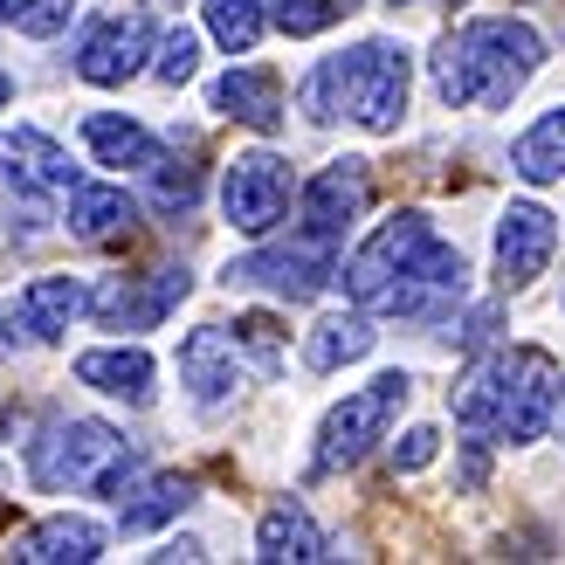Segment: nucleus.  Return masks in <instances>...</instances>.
I'll return each instance as SVG.
<instances>
[{"label": "nucleus", "instance_id": "nucleus-1", "mask_svg": "<svg viewBox=\"0 0 565 565\" xmlns=\"http://www.w3.org/2000/svg\"><path fill=\"white\" fill-rule=\"evenodd\" d=\"M345 297L365 318H414L441 324L469 297V263L456 242L435 235L428 214H386L345 263Z\"/></svg>", "mask_w": 565, "mask_h": 565}, {"label": "nucleus", "instance_id": "nucleus-2", "mask_svg": "<svg viewBox=\"0 0 565 565\" xmlns=\"http://www.w3.org/2000/svg\"><path fill=\"white\" fill-rule=\"evenodd\" d=\"M539 70H545V35L518 14L462 21V28H448L428 55L435 97L448 110H503Z\"/></svg>", "mask_w": 565, "mask_h": 565}, {"label": "nucleus", "instance_id": "nucleus-3", "mask_svg": "<svg viewBox=\"0 0 565 565\" xmlns=\"http://www.w3.org/2000/svg\"><path fill=\"white\" fill-rule=\"evenodd\" d=\"M558 407H565V373H558V359L539 352V345L476 359L462 373V386H456V420L462 428L490 435V441H511V448L545 441Z\"/></svg>", "mask_w": 565, "mask_h": 565}, {"label": "nucleus", "instance_id": "nucleus-4", "mask_svg": "<svg viewBox=\"0 0 565 565\" xmlns=\"http://www.w3.org/2000/svg\"><path fill=\"white\" fill-rule=\"evenodd\" d=\"M407 90H414V49L393 35H373V42H352L345 55H324L303 76V118L310 125L352 118L359 131L386 138L407 118Z\"/></svg>", "mask_w": 565, "mask_h": 565}, {"label": "nucleus", "instance_id": "nucleus-5", "mask_svg": "<svg viewBox=\"0 0 565 565\" xmlns=\"http://www.w3.org/2000/svg\"><path fill=\"white\" fill-rule=\"evenodd\" d=\"M21 456H28V483L35 490H97L110 503L125 497L131 476H146L138 448L110 420H83V414H49L42 435H21Z\"/></svg>", "mask_w": 565, "mask_h": 565}, {"label": "nucleus", "instance_id": "nucleus-6", "mask_svg": "<svg viewBox=\"0 0 565 565\" xmlns=\"http://www.w3.org/2000/svg\"><path fill=\"white\" fill-rule=\"evenodd\" d=\"M414 401V373H380L373 386L345 393L324 420H318V462H310V476H338V469H359L373 448L386 441L393 414H401Z\"/></svg>", "mask_w": 565, "mask_h": 565}, {"label": "nucleus", "instance_id": "nucleus-7", "mask_svg": "<svg viewBox=\"0 0 565 565\" xmlns=\"http://www.w3.org/2000/svg\"><path fill=\"white\" fill-rule=\"evenodd\" d=\"M331 276H338V242L297 228L290 242L263 235V248L235 256L228 263V290H269L276 303H310V297L331 290Z\"/></svg>", "mask_w": 565, "mask_h": 565}, {"label": "nucleus", "instance_id": "nucleus-8", "mask_svg": "<svg viewBox=\"0 0 565 565\" xmlns=\"http://www.w3.org/2000/svg\"><path fill=\"white\" fill-rule=\"evenodd\" d=\"M290 201H297V173H290V159H276V152H242V159H228V173H221V214H228V228L248 235V242L276 235L282 221H290Z\"/></svg>", "mask_w": 565, "mask_h": 565}, {"label": "nucleus", "instance_id": "nucleus-9", "mask_svg": "<svg viewBox=\"0 0 565 565\" xmlns=\"http://www.w3.org/2000/svg\"><path fill=\"white\" fill-rule=\"evenodd\" d=\"M193 290V276L186 269H138V276H104L90 297H83V310L104 324V331H152V324H166L173 318V303Z\"/></svg>", "mask_w": 565, "mask_h": 565}, {"label": "nucleus", "instance_id": "nucleus-10", "mask_svg": "<svg viewBox=\"0 0 565 565\" xmlns=\"http://www.w3.org/2000/svg\"><path fill=\"white\" fill-rule=\"evenodd\" d=\"M297 207H303L297 228H310V235H324V242L345 248V228L373 207V159H331V166H318V173L297 186Z\"/></svg>", "mask_w": 565, "mask_h": 565}, {"label": "nucleus", "instance_id": "nucleus-11", "mask_svg": "<svg viewBox=\"0 0 565 565\" xmlns=\"http://www.w3.org/2000/svg\"><path fill=\"white\" fill-rule=\"evenodd\" d=\"M152 14H104V21H90V35H83L76 42V76L83 83H97V90H125V83L138 76V70H146L152 63Z\"/></svg>", "mask_w": 565, "mask_h": 565}, {"label": "nucleus", "instance_id": "nucleus-12", "mask_svg": "<svg viewBox=\"0 0 565 565\" xmlns=\"http://www.w3.org/2000/svg\"><path fill=\"white\" fill-rule=\"evenodd\" d=\"M0 186H14L21 201H63L76 186V166L49 131L14 125V131H0Z\"/></svg>", "mask_w": 565, "mask_h": 565}, {"label": "nucleus", "instance_id": "nucleus-13", "mask_svg": "<svg viewBox=\"0 0 565 565\" xmlns=\"http://www.w3.org/2000/svg\"><path fill=\"white\" fill-rule=\"evenodd\" d=\"M552 248H558V221L539 201H511L497 214V282L503 290H531L545 276Z\"/></svg>", "mask_w": 565, "mask_h": 565}, {"label": "nucleus", "instance_id": "nucleus-14", "mask_svg": "<svg viewBox=\"0 0 565 565\" xmlns=\"http://www.w3.org/2000/svg\"><path fill=\"white\" fill-rule=\"evenodd\" d=\"M242 345H235V331L228 324H201V331H186L180 338V380L186 393L201 407H221V401H235L242 393Z\"/></svg>", "mask_w": 565, "mask_h": 565}, {"label": "nucleus", "instance_id": "nucleus-15", "mask_svg": "<svg viewBox=\"0 0 565 565\" xmlns=\"http://www.w3.org/2000/svg\"><path fill=\"white\" fill-rule=\"evenodd\" d=\"M76 380L104 393V401H125V407H152L159 393V359L146 345H97V352H76Z\"/></svg>", "mask_w": 565, "mask_h": 565}, {"label": "nucleus", "instance_id": "nucleus-16", "mask_svg": "<svg viewBox=\"0 0 565 565\" xmlns=\"http://www.w3.org/2000/svg\"><path fill=\"white\" fill-rule=\"evenodd\" d=\"M207 104L221 110V118L248 125V131H282V76L263 70V63H242L228 76H214Z\"/></svg>", "mask_w": 565, "mask_h": 565}, {"label": "nucleus", "instance_id": "nucleus-17", "mask_svg": "<svg viewBox=\"0 0 565 565\" xmlns=\"http://www.w3.org/2000/svg\"><path fill=\"white\" fill-rule=\"evenodd\" d=\"M83 276H35V282H21L14 290V324L35 338V345H55L76 318H83Z\"/></svg>", "mask_w": 565, "mask_h": 565}, {"label": "nucleus", "instance_id": "nucleus-18", "mask_svg": "<svg viewBox=\"0 0 565 565\" xmlns=\"http://www.w3.org/2000/svg\"><path fill=\"white\" fill-rule=\"evenodd\" d=\"M8 558H21V565H90V558H104V524H90V518H42L35 531H21V539L8 545Z\"/></svg>", "mask_w": 565, "mask_h": 565}, {"label": "nucleus", "instance_id": "nucleus-19", "mask_svg": "<svg viewBox=\"0 0 565 565\" xmlns=\"http://www.w3.org/2000/svg\"><path fill=\"white\" fill-rule=\"evenodd\" d=\"M256 558L263 565H310V558H331V545H324V531H318V518L303 511V503H269L263 511V524H256Z\"/></svg>", "mask_w": 565, "mask_h": 565}, {"label": "nucleus", "instance_id": "nucleus-20", "mask_svg": "<svg viewBox=\"0 0 565 565\" xmlns=\"http://www.w3.org/2000/svg\"><path fill=\"white\" fill-rule=\"evenodd\" d=\"M373 345H380V331L352 303V310H331V318H318L303 331V365H310V373H345V365H359Z\"/></svg>", "mask_w": 565, "mask_h": 565}, {"label": "nucleus", "instance_id": "nucleus-21", "mask_svg": "<svg viewBox=\"0 0 565 565\" xmlns=\"http://www.w3.org/2000/svg\"><path fill=\"white\" fill-rule=\"evenodd\" d=\"M193 497H201L193 476H131L125 497H118V531L125 539H146V531H159L166 518H180Z\"/></svg>", "mask_w": 565, "mask_h": 565}, {"label": "nucleus", "instance_id": "nucleus-22", "mask_svg": "<svg viewBox=\"0 0 565 565\" xmlns=\"http://www.w3.org/2000/svg\"><path fill=\"white\" fill-rule=\"evenodd\" d=\"M83 146H90V159L110 166V173H146L159 159V138L138 118H125V110H90V118H83Z\"/></svg>", "mask_w": 565, "mask_h": 565}, {"label": "nucleus", "instance_id": "nucleus-23", "mask_svg": "<svg viewBox=\"0 0 565 565\" xmlns=\"http://www.w3.org/2000/svg\"><path fill=\"white\" fill-rule=\"evenodd\" d=\"M138 221V201L125 186H70L63 193V228L76 235V242H110V235H125Z\"/></svg>", "mask_w": 565, "mask_h": 565}, {"label": "nucleus", "instance_id": "nucleus-24", "mask_svg": "<svg viewBox=\"0 0 565 565\" xmlns=\"http://www.w3.org/2000/svg\"><path fill=\"white\" fill-rule=\"evenodd\" d=\"M511 173H518L524 186H552V180H565V104H552L545 118L511 146Z\"/></svg>", "mask_w": 565, "mask_h": 565}, {"label": "nucleus", "instance_id": "nucleus-25", "mask_svg": "<svg viewBox=\"0 0 565 565\" xmlns=\"http://www.w3.org/2000/svg\"><path fill=\"white\" fill-rule=\"evenodd\" d=\"M201 14H207V35L221 49L248 55L263 42V28H269V0H201Z\"/></svg>", "mask_w": 565, "mask_h": 565}, {"label": "nucleus", "instance_id": "nucleus-26", "mask_svg": "<svg viewBox=\"0 0 565 565\" xmlns=\"http://www.w3.org/2000/svg\"><path fill=\"white\" fill-rule=\"evenodd\" d=\"M152 207L159 214H193V201H201V166L186 159H152Z\"/></svg>", "mask_w": 565, "mask_h": 565}, {"label": "nucleus", "instance_id": "nucleus-27", "mask_svg": "<svg viewBox=\"0 0 565 565\" xmlns=\"http://www.w3.org/2000/svg\"><path fill=\"white\" fill-rule=\"evenodd\" d=\"M70 14H76V0H0V21H8L14 35H28V42L63 35Z\"/></svg>", "mask_w": 565, "mask_h": 565}, {"label": "nucleus", "instance_id": "nucleus-28", "mask_svg": "<svg viewBox=\"0 0 565 565\" xmlns=\"http://www.w3.org/2000/svg\"><path fill=\"white\" fill-rule=\"evenodd\" d=\"M352 14V0H269V21L282 35H324Z\"/></svg>", "mask_w": 565, "mask_h": 565}, {"label": "nucleus", "instance_id": "nucleus-29", "mask_svg": "<svg viewBox=\"0 0 565 565\" xmlns=\"http://www.w3.org/2000/svg\"><path fill=\"white\" fill-rule=\"evenodd\" d=\"M146 70L166 83V90H180V83H193V70H201V35H193V28H173V35H159Z\"/></svg>", "mask_w": 565, "mask_h": 565}, {"label": "nucleus", "instance_id": "nucleus-30", "mask_svg": "<svg viewBox=\"0 0 565 565\" xmlns=\"http://www.w3.org/2000/svg\"><path fill=\"white\" fill-rule=\"evenodd\" d=\"M441 456V435L435 428H407L401 441H393V469H401V476H414V469H428Z\"/></svg>", "mask_w": 565, "mask_h": 565}, {"label": "nucleus", "instance_id": "nucleus-31", "mask_svg": "<svg viewBox=\"0 0 565 565\" xmlns=\"http://www.w3.org/2000/svg\"><path fill=\"white\" fill-rule=\"evenodd\" d=\"M8 345H14V331H8V310H0V359H8Z\"/></svg>", "mask_w": 565, "mask_h": 565}, {"label": "nucleus", "instance_id": "nucleus-32", "mask_svg": "<svg viewBox=\"0 0 565 565\" xmlns=\"http://www.w3.org/2000/svg\"><path fill=\"white\" fill-rule=\"evenodd\" d=\"M8 97H14V76H8V70H0V110H8Z\"/></svg>", "mask_w": 565, "mask_h": 565}, {"label": "nucleus", "instance_id": "nucleus-33", "mask_svg": "<svg viewBox=\"0 0 565 565\" xmlns=\"http://www.w3.org/2000/svg\"><path fill=\"white\" fill-rule=\"evenodd\" d=\"M393 8H414V0H393Z\"/></svg>", "mask_w": 565, "mask_h": 565}]
</instances>
